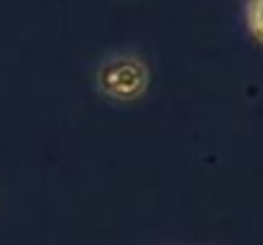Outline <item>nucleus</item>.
Returning a JSON list of instances; mask_svg holds the SVG:
<instances>
[{
	"mask_svg": "<svg viewBox=\"0 0 263 245\" xmlns=\"http://www.w3.org/2000/svg\"><path fill=\"white\" fill-rule=\"evenodd\" d=\"M95 82H97V89L105 97L120 100V102H130V100H136V97H141L146 92L148 69L133 54H115V56H107L100 64Z\"/></svg>",
	"mask_w": 263,
	"mask_h": 245,
	"instance_id": "nucleus-1",
	"label": "nucleus"
},
{
	"mask_svg": "<svg viewBox=\"0 0 263 245\" xmlns=\"http://www.w3.org/2000/svg\"><path fill=\"white\" fill-rule=\"evenodd\" d=\"M246 23L253 39L263 44V0H248L246 3Z\"/></svg>",
	"mask_w": 263,
	"mask_h": 245,
	"instance_id": "nucleus-2",
	"label": "nucleus"
}]
</instances>
